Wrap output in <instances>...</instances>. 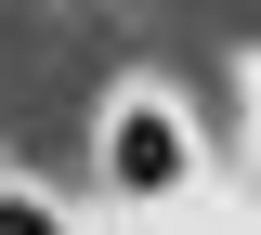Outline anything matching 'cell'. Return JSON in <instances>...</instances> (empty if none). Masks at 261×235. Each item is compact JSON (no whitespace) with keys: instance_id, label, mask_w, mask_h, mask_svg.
Masks as SVG:
<instances>
[{"instance_id":"2","label":"cell","mask_w":261,"mask_h":235,"mask_svg":"<svg viewBox=\"0 0 261 235\" xmlns=\"http://www.w3.org/2000/svg\"><path fill=\"white\" fill-rule=\"evenodd\" d=\"M0 235H79V222H65V196H39V183L0 170Z\"/></svg>"},{"instance_id":"1","label":"cell","mask_w":261,"mask_h":235,"mask_svg":"<svg viewBox=\"0 0 261 235\" xmlns=\"http://www.w3.org/2000/svg\"><path fill=\"white\" fill-rule=\"evenodd\" d=\"M196 183V118L170 92H118L105 105V196L118 209H170Z\"/></svg>"}]
</instances>
